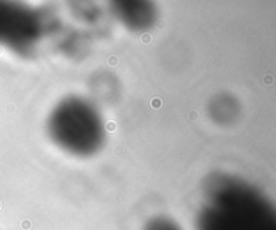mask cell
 Segmentation results:
<instances>
[{
    "instance_id": "obj_4",
    "label": "cell",
    "mask_w": 276,
    "mask_h": 230,
    "mask_svg": "<svg viewBox=\"0 0 276 230\" xmlns=\"http://www.w3.org/2000/svg\"><path fill=\"white\" fill-rule=\"evenodd\" d=\"M110 8L121 23L136 31L152 27L158 18L155 6L150 2H115Z\"/></svg>"
},
{
    "instance_id": "obj_3",
    "label": "cell",
    "mask_w": 276,
    "mask_h": 230,
    "mask_svg": "<svg viewBox=\"0 0 276 230\" xmlns=\"http://www.w3.org/2000/svg\"><path fill=\"white\" fill-rule=\"evenodd\" d=\"M43 30L39 11L20 3L0 2V46L18 54H30Z\"/></svg>"
},
{
    "instance_id": "obj_5",
    "label": "cell",
    "mask_w": 276,
    "mask_h": 230,
    "mask_svg": "<svg viewBox=\"0 0 276 230\" xmlns=\"http://www.w3.org/2000/svg\"><path fill=\"white\" fill-rule=\"evenodd\" d=\"M213 116H221V122H226L233 120V117L237 114V109H236V104L233 102V98H226V97H220L218 101L213 102Z\"/></svg>"
},
{
    "instance_id": "obj_2",
    "label": "cell",
    "mask_w": 276,
    "mask_h": 230,
    "mask_svg": "<svg viewBox=\"0 0 276 230\" xmlns=\"http://www.w3.org/2000/svg\"><path fill=\"white\" fill-rule=\"evenodd\" d=\"M47 128L57 146L77 156L96 154L105 139L100 112L89 101L80 97L62 100L51 110Z\"/></svg>"
},
{
    "instance_id": "obj_1",
    "label": "cell",
    "mask_w": 276,
    "mask_h": 230,
    "mask_svg": "<svg viewBox=\"0 0 276 230\" xmlns=\"http://www.w3.org/2000/svg\"><path fill=\"white\" fill-rule=\"evenodd\" d=\"M198 230H276L275 207L244 179L214 174L204 186Z\"/></svg>"
},
{
    "instance_id": "obj_6",
    "label": "cell",
    "mask_w": 276,
    "mask_h": 230,
    "mask_svg": "<svg viewBox=\"0 0 276 230\" xmlns=\"http://www.w3.org/2000/svg\"><path fill=\"white\" fill-rule=\"evenodd\" d=\"M144 230H181V229L172 221L167 220V218H163V217H159V218H154L152 221H150Z\"/></svg>"
}]
</instances>
